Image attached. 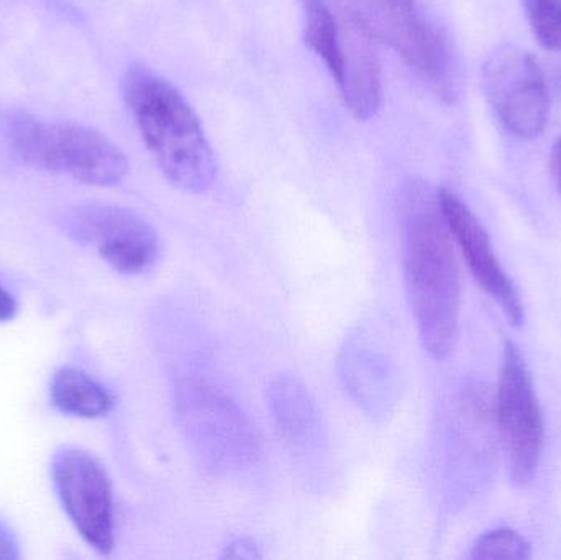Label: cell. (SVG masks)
Segmentation results:
<instances>
[{"label": "cell", "instance_id": "8992f818", "mask_svg": "<svg viewBox=\"0 0 561 560\" xmlns=\"http://www.w3.org/2000/svg\"><path fill=\"white\" fill-rule=\"evenodd\" d=\"M497 421L511 477L520 485L529 483L539 469L542 454V411L526 361L519 347L510 341L504 345L501 365Z\"/></svg>", "mask_w": 561, "mask_h": 560}, {"label": "cell", "instance_id": "6da1fadb", "mask_svg": "<svg viewBox=\"0 0 561 560\" xmlns=\"http://www.w3.org/2000/svg\"><path fill=\"white\" fill-rule=\"evenodd\" d=\"M402 255L412 315L425 351L444 361L457 342L460 275L438 193L424 181L402 190Z\"/></svg>", "mask_w": 561, "mask_h": 560}, {"label": "cell", "instance_id": "7a4b0ae2", "mask_svg": "<svg viewBox=\"0 0 561 560\" xmlns=\"http://www.w3.org/2000/svg\"><path fill=\"white\" fill-rule=\"evenodd\" d=\"M122 92L164 176L186 193L209 190L217 176L216 155L186 98L144 65L127 69Z\"/></svg>", "mask_w": 561, "mask_h": 560}, {"label": "cell", "instance_id": "8fae6325", "mask_svg": "<svg viewBox=\"0 0 561 560\" xmlns=\"http://www.w3.org/2000/svg\"><path fill=\"white\" fill-rule=\"evenodd\" d=\"M49 393L61 413L85 420L105 416L114 407L112 395L78 368H61L53 377Z\"/></svg>", "mask_w": 561, "mask_h": 560}, {"label": "cell", "instance_id": "9a60e30c", "mask_svg": "<svg viewBox=\"0 0 561 560\" xmlns=\"http://www.w3.org/2000/svg\"><path fill=\"white\" fill-rule=\"evenodd\" d=\"M478 560H526L533 558V548L524 536L513 529H496L478 539L470 555Z\"/></svg>", "mask_w": 561, "mask_h": 560}, {"label": "cell", "instance_id": "52a82bcc", "mask_svg": "<svg viewBox=\"0 0 561 560\" xmlns=\"http://www.w3.org/2000/svg\"><path fill=\"white\" fill-rule=\"evenodd\" d=\"M53 482L66 515L79 535L101 555L114 549V505L111 480L85 450H59L53 459Z\"/></svg>", "mask_w": 561, "mask_h": 560}, {"label": "cell", "instance_id": "ac0fdd59", "mask_svg": "<svg viewBox=\"0 0 561 560\" xmlns=\"http://www.w3.org/2000/svg\"><path fill=\"white\" fill-rule=\"evenodd\" d=\"M16 315V302L7 289L0 286V322L12 321Z\"/></svg>", "mask_w": 561, "mask_h": 560}, {"label": "cell", "instance_id": "e0dca14e", "mask_svg": "<svg viewBox=\"0 0 561 560\" xmlns=\"http://www.w3.org/2000/svg\"><path fill=\"white\" fill-rule=\"evenodd\" d=\"M226 558L259 559L262 558V556L259 555V549H256L253 542L247 541V539H240V541H236L227 548Z\"/></svg>", "mask_w": 561, "mask_h": 560}, {"label": "cell", "instance_id": "2e32d148", "mask_svg": "<svg viewBox=\"0 0 561 560\" xmlns=\"http://www.w3.org/2000/svg\"><path fill=\"white\" fill-rule=\"evenodd\" d=\"M19 542H16L12 529L0 519V560L19 559Z\"/></svg>", "mask_w": 561, "mask_h": 560}, {"label": "cell", "instance_id": "4fadbf2b", "mask_svg": "<svg viewBox=\"0 0 561 560\" xmlns=\"http://www.w3.org/2000/svg\"><path fill=\"white\" fill-rule=\"evenodd\" d=\"M273 407L280 430L293 441H306L316 431L312 401L294 380H279L272 390Z\"/></svg>", "mask_w": 561, "mask_h": 560}, {"label": "cell", "instance_id": "277c9868", "mask_svg": "<svg viewBox=\"0 0 561 560\" xmlns=\"http://www.w3.org/2000/svg\"><path fill=\"white\" fill-rule=\"evenodd\" d=\"M7 138L25 163L68 173L91 186H114L128 173V158L111 138L75 122H43L28 112L7 118Z\"/></svg>", "mask_w": 561, "mask_h": 560}, {"label": "cell", "instance_id": "ba28073f", "mask_svg": "<svg viewBox=\"0 0 561 560\" xmlns=\"http://www.w3.org/2000/svg\"><path fill=\"white\" fill-rule=\"evenodd\" d=\"M76 239L94 243L99 255L118 273L138 275L151 268L160 252L157 230L125 207L85 204L69 213Z\"/></svg>", "mask_w": 561, "mask_h": 560}, {"label": "cell", "instance_id": "9c48e42d", "mask_svg": "<svg viewBox=\"0 0 561 560\" xmlns=\"http://www.w3.org/2000/svg\"><path fill=\"white\" fill-rule=\"evenodd\" d=\"M437 193L445 222L455 242L460 247L468 268L480 283L481 288L490 293L491 298L501 306L511 324H523L524 309L519 293L497 262L493 242L486 229L481 226L477 216L468 209L467 204L457 194L444 187Z\"/></svg>", "mask_w": 561, "mask_h": 560}, {"label": "cell", "instance_id": "5bb4252c", "mask_svg": "<svg viewBox=\"0 0 561 560\" xmlns=\"http://www.w3.org/2000/svg\"><path fill=\"white\" fill-rule=\"evenodd\" d=\"M523 5L537 42L561 53V0H523Z\"/></svg>", "mask_w": 561, "mask_h": 560}, {"label": "cell", "instance_id": "5b68a950", "mask_svg": "<svg viewBox=\"0 0 561 560\" xmlns=\"http://www.w3.org/2000/svg\"><path fill=\"white\" fill-rule=\"evenodd\" d=\"M483 89L501 124L520 138H536L549 121L546 75L533 53L517 46L494 49L483 65Z\"/></svg>", "mask_w": 561, "mask_h": 560}, {"label": "cell", "instance_id": "d6986e66", "mask_svg": "<svg viewBox=\"0 0 561 560\" xmlns=\"http://www.w3.org/2000/svg\"><path fill=\"white\" fill-rule=\"evenodd\" d=\"M550 171H552L553 181H556L561 193V135L553 145L552 155H550Z\"/></svg>", "mask_w": 561, "mask_h": 560}, {"label": "cell", "instance_id": "3957f363", "mask_svg": "<svg viewBox=\"0 0 561 560\" xmlns=\"http://www.w3.org/2000/svg\"><path fill=\"white\" fill-rule=\"evenodd\" d=\"M339 7L342 19L394 49L438 98L455 102L460 72L454 43L417 0H339Z\"/></svg>", "mask_w": 561, "mask_h": 560}, {"label": "cell", "instance_id": "7c38bea8", "mask_svg": "<svg viewBox=\"0 0 561 560\" xmlns=\"http://www.w3.org/2000/svg\"><path fill=\"white\" fill-rule=\"evenodd\" d=\"M306 43L322 59L336 85L342 84V30L325 0H300Z\"/></svg>", "mask_w": 561, "mask_h": 560}, {"label": "cell", "instance_id": "30bf717a", "mask_svg": "<svg viewBox=\"0 0 561 560\" xmlns=\"http://www.w3.org/2000/svg\"><path fill=\"white\" fill-rule=\"evenodd\" d=\"M343 78L339 85L346 108L358 121L375 117L381 105V65L373 48V39L348 20L343 19Z\"/></svg>", "mask_w": 561, "mask_h": 560}]
</instances>
